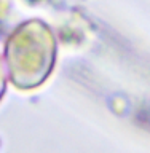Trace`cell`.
<instances>
[{"label":"cell","mask_w":150,"mask_h":153,"mask_svg":"<svg viewBox=\"0 0 150 153\" xmlns=\"http://www.w3.org/2000/svg\"><path fill=\"white\" fill-rule=\"evenodd\" d=\"M8 74L19 89H34L50 76L56 59V40L45 22L31 19L14 29L5 46Z\"/></svg>","instance_id":"cell-1"},{"label":"cell","mask_w":150,"mask_h":153,"mask_svg":"<svg viewBox=\"0 0 150 153\" xmlns=\"http://www.w3.org/2000/svg\"><path fill=\"white\" fill-rule=\"evenodd\" d=\"M5 85H7V75H5V67H3V61L0 57V99L5 93Z\"/></svg>","instance_id":"cell-2"}]
</instances>
